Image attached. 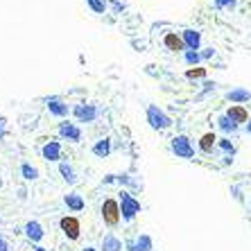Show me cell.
Segmentation results:
<instances>
[{"instance_id": "16", "label": "cell", "mask_w": 251, "mask_h": 251, "mask_svg": "<svg viewBox=\"0 0 251 251\" xmlns=\"http://www.w3.org/2000/svg\"><path fill=\"white\" fill-rule=\"evenodd\" d=\"M120 249H123V242H120L113 233H106L104 238H102V247H100V251H120Z\"/></svg>"}, {"instance_id": "4", "label": "cell", "mask_w": 251, "mask_h": 251, "mask_svg": "<svg viewBox=\"0 0 251 251\" xmlns=\"http://www.w3.org/2000/svg\"><path fill=\"white\" fill-rule=\"evenodd\" d=\"M59 228L64 231V235L68 240H79V235H82V224H79V220H77L75 215H64L61 220H59Z\"/></svg>"}, {"instance_id": "19", "label": "cell", "mask_w": 251, "mask_h": 251, "mask_svg": "<svg viewBox=\"0 0 251 251\" xmlns=\"http://www.w3.org/2000/svg\"><path fill=\"white\" fill-rule=\"evenodd\" d=\"M59 172H61V176H64V181L70 183V186L77 181L75 170H73V165H70V163H66V161H64V163H59Z\"/></svg>"}, {"instance_id": "28", "label": "cell", "mask_w": 251, "mask_h": 251, "mask_svg": "<svg viewBox=\"0 0 251 251\" xmlns=\"http://www.w3.org/2000/svg\"><path fill=\"white\" fill-rule=\"evenodd\" d=\"M7 136V120L2 116H0V140Z\"/></svg>"}, {"instance_id": "11", "label": "cell", "mask_w": 251, "mask_h": 251, "mask_svg": "<svg viewBox=\"0 0 251 251\" xmlns=\"http://www.w3.org/2000/svg\"><path fill=\"white\" fill-rule=\"evenodd\" d=\"M25 235H27L29 242H34V245H39L43 240V235H46V231H43V226L36 220H32V222L25 224Z\"/></svg>"}, {"instance_id": "2", "label": "cell", "mask_w": 251, "mask_h": 251, "mask_svg": "<svg viewBox=\"0 0 251 251\" xmlns=\"http://www.w3.org/2000/svg\"><path fill=\"white\" fill-rule=\"evenodd\" d=\"M147 123H150L152 129H156V131H163V129L172 127V118L163 109H158L156 104H150L147 106Z\"/></svg>"}, {"instance_id": "30", "label": "cell", "mask_w": 251, "mask_h": 251, "mask_svg": "<svg viewBox=\"0 0 251 251\" xmlns=\"http://www.w3.org/2000/svg\"><path fill=\"white\" fill-rule=\"evenodd\" d=\"M0 251H9V245H7V240L2 233H0Z\"/></svg>"}, {"instance_id": "6", "label": "cell", "mask_w": 251, "mask_h": 251, "mask_svg": "<svg viewBox=\"0 0 251 251\" xmlns=\"http://www.w3.org/2000/svg\"><path fill=\"white\" fill-rule=\"evenodd\" d=\"M73 116L77 118V123H95V120H98V106H95V104H86V102L75 104Z\"/></svg>"}, {"instance_id": "1", "label": "cell", "mask_w": 251, "mask_h": 251, "mask_svg": "<svg viewBox=\"0 0 251 251\" xmlns=\"http://www.w3.org/2000/svg\"><path fill=\"white\" fill-rule=\"evenodd\" d=\"M102 220H104L106 226H118L120 220H123V213H120V201L113 197H106L102 201Z\"/></svg>"}, {"instance_id": "22", "label": "cell", "mask_w": 251, "mask_h": 251, "mask_svg": "<svg viewBox=\"0 0 251 251\" xmlns=\"http://www.w3.org/2000/svg\"><path fill=\"white\" fill-rule=\"evenodd\" d=\"M21 175H23V179H27V181H34V179H39V170H36L34 165L23 163L21 165Z\"/></svg>"}, {"instance_id": "8", "label": "cell", "mask_w": 251, "mask_h": 251, "mask_svg": "<svg viewBox=\"0 0 251 251\" xmlns=\"http://www.w3.org/2000/svg\"><path fill=\"white\" fill-rule=\"evenodd\" d=\"M224 116L231 118V120H233L238 127H240V125H247V123H249V111H247L242 104H231L226 109V113H224Z\"/></svg>"}, {"instance_id": "17", "label": "cell", "mask_w": 251, "mask_h": 251, "mask_svg": "<svg viewBox=\"0 0 251 251\" xmlns=\"http://www.w3.org/2000/svg\"><path fill=\"white\" fill-rule=\"evenodd\" d=\"M64 201H66V206H68L70 210H75V213H79V210H84V199H82V195H77V193H70V195H66L64 197Z\"/></svg>"}, {"instance_id": "13", "label": "cell", "mask_w": 251, "mask_h": 251, "mask_svg": "<svg viewBox=\"0 0 251 251\" xmlns=\"http://www.w3.org/2000/svg\"><path fill=\"white\" fill-rule=\"evenodd\" d=\"M181 39L188 50H199V46H201V32H197V29H183Z\"/></svg>"}, {"instance_id": "15", "label": "cell", "mask_w": 251, "mask_h": 251, "mask_svg": "<svg viewBox=\"0 0 251 251\" xmlns=\"http://www.w3.org/2000/svg\"><path fill=\"white\" fill-rule=\"evenodd\" d=\"M226 100L228 102H233V104H245V102L251 100V91H247V88H242V86L231 88V91L226 93Z\"/></svg>"}, {"instance_id": "34", "label": "cell", "mask_w": 251, "mask_h": 251, "mask_svg": "<svg viewBox=\"0 0 251 251\" xmlns=\"http://www.w3.org/2000/svg\"><path fill=\"white\" fill-rule=\"evenodd\" d=\"M213 88H215V84H213V82H206L204 84V91H213Z\"/></svg>"}, {"instance_id": "37", "label": "cell", "mask_w": 251, "mask_h": 251, "mask_svg": "<svg viewBox=\"0 0 251 251\" xmlns=\"http://www.w3.org/2000/svg\"><path fill=\"white\" fill-rule=\"evenodd\" d=\"M82 251H98L95 247H86V249H82Z\"/></svg>"}, {"instance_id": "21", "label": "cell", "mask_w": 251, "mask_h": 251, "mask_svg": "<svg viewBox=\"0 0 251 251\" xmlns=\"http://www.w3.org/2000/svg\"><path fill=\"white\" fill-rule=\"evenodd\" d=\"M134 242H136V249L138 251H152L154 249V242H152L150 235H138Z\"/></svg>"}, {"instance_id": "36", "label": "cell", "mask_w": 251, "mask_h": 251, "mask_svg": "<svg viewBox=\"0 0 251 251\" xmlns=\"http://www.w3.org/2000/svg\"><path fill=\"white\" fill-rule=\"evenodd\" d=\"M34 251H48V249H46V247H41V245H36V247H34Z\"/></svg>"}, {"instance_id": "32", "label": "cell", "mask_w": 251, "mask_h": 251, "mask_svg": "<svg viewBox=\"0 0 251 251\" xmlns=\"http://www.w3.org/2000/svg\"><path fill=\"white\" fill-rule=\"evenodd\" d=\"M125 247H127V251H138V249H136V242H134V240H129Z\"/></svg>"}, {"instance_id": "5", "label": "cell", "mask_w": 251, "mask_h": 251, "mask_svg": "<svg viewBox=\"0 0 251 251\" xmlns=\"http://www.w3.org/2000/svg\"><path fill=\"white\" fill-rule=\"evenodd\" d=\"M170 147H172V152H175L179 158H188V161H190V158L195 156V147H193V143H190L188 136H175L172 143H170Z\"/></svg>"}, {"instance_id": "14", "label": "cell", "mask_w": 251, "mask_h": 251, "mask_svg": "<svg viewBox=\"0 0 251 251\" xmlns=\"http://www.w3.org/2000/svg\"><path fill=\"white\" fill-rule=\"evenodd\" d=\"M217 147V136L213 131H206L199 138V152L201 154H213V150Z\"/></svg>"}, {"instance_id": "18", "label": "cell", "mask_w": 251, "mask_h": 251, "mask_svg": "<svg viewBox=\"0 0 251 251\" xmlns=\"http://www.w3.org/2000/svg\"><path fill=\"white\" fill-rule=\"evenodd\" d=\"M93 154L98 158H104V156H109L111 154V140L109 138H102V140H98L93 145Z\"/></svg>"}, {"instance_id": "31", "label": "cell", "mask_w": 251, "mask_h": 251, "mask_svg": "<svg viewBox=\"0 0 251 251\" xmlns=\"http://www.w3.org/2000/svg\"><path fill=\"white\" fill-rule=\"evenodd\" d=\"M213 54H215V50H213V48H206L204 52H201V59H210Z\"/></svg>"}, {"instance_id": "10", "label": "cell", "mask_w": 251, "mask_h": 251, "mask_svg": "<svg viewBox=\"0 0 251 251\" xmlns=\"http://www.w3.org/2000/svg\"><path fill=\"white\" fill-rule=\"evenodd\" d=\"M59 136L73 140V143H79L82 140V129L77 127L75 123H61L59 125Z\"/></svg>"}, {"instance_id": "35", "label": "cell", "mask_w": 251, "mask_h": 251, "mask_svg": "<svg viewBox=\"0 0 251 251\" xmlns=\"http://www.w3.org/2000/svg\"><path fill=\"white\" fill-rule=\"evenodd\" d=\"M247 134L251 136V118H249V123H247Z\"/></svg>"}, {"instance_id": "23", "label": "cell", "mask_w": 251, "mask_h": 251, "mask_svg": "<svg viewBox=\"0 0 251 251\" xmlns=\"http://www.w3.org/2000/svg\"><path fill=\"white\" fill-rule=\"evenodd\" d=\"M217 147H220V150H222V152L226 154L228 158L235 154V145H233V143H231L228 138H217Z\"/></svg>"}, {"instance_id": "9", "label": "cell", "mask_w": 251, "mask_h": 251, "mask_svg": "<svg viewBox=\"0 0 251 251\" xmlns=\"http://www.w3.org/2000/svg\"><path fill=\"white\" fill-rule=\"evenodd\" d=\"M46 104H48V111L52 113V116H57V118H66L70 113V106L66 104L61 98H48Z\"/></svg>"}, {"instance_id": "27", "label": "cell", "mask_w": 251, "mask_h": 251, "mask_svg": "<svg viewBox=\"0 0 251 251\" xmlns=\"http://www.w3.org/2000/svg\"><path fill=\"white\" fill-rule=\"evenodd\" d=\"M213 5H215L217 9H233V7L238 5V0H213Z\"/></svg>"}, {"instance_id": "20", "label": "cell", "mask_w": 251, "mask_h": 251, "mask_svg": "<svg viewBox=\"0 0 251 251\" xmlns=\"http://www.w3.org/2000/svg\"><path fill=\"white\" fill-rule=\"evenodd\" d=\"M217 125H220V129H222L224 134H233V131H238V125H235L231 118H226V116L217 118Z\"/></svg>"}, {"instance_id": "3", "label": "cell", "mask_w": 251, "mask_h": 251, "mask_svg": "<svg viewBox=\"0 0 251 251\" xmlns=\"http://www.w3.org/2000/svg\"><path fill=\"white\" fill-rule=\"evenodd\" d=\"M118 201H120V213H123L125 222H131V220L140 213V201L131 193H127V190L120 193V199H118Z\"/></svg>"}, {"instance_id": "25", "label": "cell", "mask_w": 251, "mask_h": 251, "mask_svg": "<svg viewBox=\"0 0 251 251\" xmlns=\"http://www.w3.org/2000/svg\"><path fill=\"white\" fill-rule=\"evenodd\" d=\"M186 77H188V79H204V77H206V68H199V66L188 68L186 70Z\"/></svg>"}, {"instance_id": "26", "label": "cell", "mask_w": 251, "mask_h": 251, "mask_svg": "<svg viewBox=\"0 0 251 251\" xmlns=\"http://www.w3.org/2000/svg\"><path fill=\"white\" fill-rule=\"evenodd\" d=\"M86 2H88V7H91L95 14H104L106 12V2H104V0H86Z\"/></svg>"}, {"instance_id": "7", "label": "cell", "mask_w": 251, "mask_h": 251, "mask_svg": "<svg viewBox=\"0 0 251 251\" xmlns=\"http://www.w3.org/2000/svg\"><path fill=\"white\" fill-rule=\"evenodd\" d=\"M163 46H165V50H170V52H186L188 50L183 39L176 34V32H168V34L163 36Z\"/></svg>"}, {"instance_id": "24", "label": "cell", "mask_w": 251, "mask_h": 251, "mask_svg": "<svg viewBox=\"0 0 251 251\" xmlns=\"http://www.w3.org/2000/svg\"><path fill=\"white\" fill-rule=\"evenodd\" d=\"M183 59H186V64L190 66V68H195V66L201 61V52H197V50H186V52H183Z\"/></svg>"}, {"instance_id": "33", "label": "cell", "mask_w": 251, "mask_h": 251, "mask_svg": "<svg viewBox=\"0 0 251 251\" xmlns=\"http://www.w3.org/2000/svg\"><path fill=\"white\" fill-rule=\"evenodd\" d=\"M116 179H118V176L109 175V176H104V183H113V181H116Z\"/></svg>"}, {"instance_id": "29", "label": "cell", "mask_w": 251, "mask_h": 251, "mask_svg": "<svg viewBox=\"0 0 251 251\" xmlns=\"http://www.w3.org/2000/svg\"><path fill=\"white\" fill-rule=\"evenodd\" d=\"M111 7H113V12H116V14H120V12H123V9H125V5H123V2H120V0H113V2H111Z\"/></svg>"}, {"instance_id": "12", "label": "cell", "mask_w": 251, "mask_h": 251, "mask_svg": "<svg viewBox=\"0 0 251 251\" xmlns=\"http://www.w3.org/2000/svg\"><path fill=\"white\" fill-rule=\"evenodd\" d=\"M41 156L46 161H59L61 158V145H59V140H50L46 145L41 147Z\"/></svg>"}]
</instances>
